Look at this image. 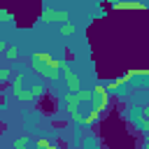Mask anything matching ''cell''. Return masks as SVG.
<instances>
[{
  "label": "cell",
  "mask_w": 149,
  "mask_h": 149,
  "mask_svg": "<svg viewBox=\"0 0 149 149\" xmlns=\"http://www.w3.org/2000/svg\"><path fill=\"white\" fill-rule=\"evenodd\" d=\"M30 65H33V70H35L37 74H42V77L49 79V81H58V79H61V61L54 58V56L47 54V51H35V54L30 56Z\"/></svg>",
  "instance_id": "obj_1"
},
{
  "label": "cell",
  "mask_w": 149,
  "mask_h": 149,
  "mask_svg": "<svg viewBox=\"0 0 149 149\" xmlns=\"http://www.w3.org/2000/svg\"><path fill=\"white\" fill-rule=\"evenodd\" d=\"M61 79L65 81L68 93H79V91H81V79H79L77 70H74L68 61H61Z\"/></svg>",
  "instance_id": "obj_2"
},
{
  "label": "cell",
  "mask_w": 149,
  "mask_h": 149,
  "mask_svg": "<svg viewBox=\"0 0 149 149\" xmlns=\"http://www.w3.org/2000/svg\"><path fill=\"white\" fill-rule=\"evenodd\" d=\"M107 102H109V93H107L105 84H95L93 91H91V109L98 112V114H102V109L107 107Z\"/></svg>",
  "instance_id": "obj_3"
},
{
  "label": "cell",
  "mask_w": 149,
  "mask_h": 149,
  "mask_svg": "<svg viewBox=\"0 0 149 149\" xmlns=\"http://www.w3.org/2000/svg\"><path fill=\"white\" fill-rule=\"evenodd\" d=\"M44 93H47V86H44V84H33L30 88H23V91H19L14 98H16V100H21V102H33V100H40V98H44Z\"/></svg>",
  "instance_id": "obj_4"
},
{
  "label": "cell",
  "mask_w": 149,
  "mask_h": 149,
  "mask_svg": "<svg viewBox=\"0 0 149 149\" xmlns=\"http://www.w3.org/2000/svg\"><path fill=\"white\" fill-rule=\"evenodd\" d=\"M42 21L51 23V21H58V23H68L70 21V12L68 9H51L49 5L42 9Z\"/></svg>",
  "instance_id": "obj_5"
},
{
  "label": "cell",
  "mask_w": 149,
  "mask_h": 149,
  "mask_svg": "<svg viewBox=\"0 0 149 149\" xmlns=\"http://www.w3.org/2000/svg\"><path fill=\"white\" fill-rule=\"evenodd\" d=\"M23 79H26V74H23V70H19V72H14L12 74V95H16L19 91H23Z\"/></svg>",
  "instance_id": "obj_6"
},
{
  "label": "cell",
  "mask_w": 149,
  "mask_h": 149,
  "mask_svg": "<svg viewBox=\"0 0 149 149\" xmlns=\"http://www.w3.org/2000/svg\"><path fill=\"white\" fill-rule=\"evenodd\" d=\"M112 9H147V5L135 2V0H126V2H112Z\"/></svg>",
  "instance_id": "obj_7"
},
{
  "label": "cell",
  "mask_w": 149,
  "mask_h": 149,
  "mask_svg": "<svg viewBox=\"0 0 149 149\" xmlns=\"http://www.w3.org/2000/svg\"><path fill=\"white\" fill-rule=\"evenodd\" d=\"M81 147H84V149H100V140H98V135H86Z\"/></svg>",
  "instance_id": "obj_8"
},
{
  "label": "cell",
  "mask_w": 149,
  "mask_h": 149,
  "mask_svg": "<svg viewBox=\"0 0 149 149\" xmlns=\"http://www.w3.org/2000/svg\"><path fill=\"white\" fill-rule=\"evenodd\" d=\"M30 144H33V137H28V135L14 140V149H30Z\"/></svg>",
  "instance_id": "obj_9"
},
{
  "label": "cell",
  "mask_w": 149,
  "mask_h": 149,
  "mask_svg": "<svg viewBox=\"0 0 149 149\" xmlns=\"http://www.w3.org/2000/svg\"><path fill=\"white\" fill-rule=\"evenodd\" d=\"M77 30H79V28H77L74 23H70V21L61 26V35H77Z\"/></svg>",
  "instance_id": "obj_10"
},
{
  "label": "cell",
  "mask_w": 149,
  "mask_h": 149,
  "mask_svg": "<svg viewBox=\"0 0 149 149\" xmlns=\"http://www.w3.org/2000/svg\"><path fill=\"white\" fill-rule=\"evenodd\" d=\"M98 121H100V114H98V112H93V109L84 116V126H93V123H98Z\"/></svg>",
  "instance_id": "obj_11"
},
{
  "label": "cell",
  "mask_w": 149,
  "mask_h": 149,
  "mask_svg": "<svg viewBox=\"0 0 149 149\" xmlns=\"http://www.w3.org/2000/svg\"><path fill=\"white\" fill-rule=\"evenodd\" d=\"M12 74H14V72H12L9 68H2V65H0V86H5V84L12 79Z\"/></svg>",
  "instance_id": "obj_12"
},
{
  "label": "cell",
  "mask_w": 149,
  "mask_h": 149,
  "mask_svg": "<svg viewBox=\"0 0 149 149\" xmlns=\"http://www.w3.org/2000/svg\"><path fill=\"white\" fill-rule=\"evenodd\" d=\"M5 56H7L9 61H16V58H19V49H16L14 44H9V47L5 49Z\"/></svg>",
  "instance_id": "obj_13"
},
{
  "label": "cell",
  "mask_w": 149,
  "mask_h": 149,
  "mask_svg": "<svg viewBox=\"0 0 149 149\" xmlns=\"http://www.w3.org/2000/svg\"><path fill=\"white\" fill-rule=\"evenodd\" d=\"M7 21H12V12L0 9V23H7Z\"/></svg>",
  "instance_id": "obj_14"
},
{
  "label": "cell",
  "mask_w": 149,
  "mask_h": 149,
  "mask_svg": "<svg viewBox=\"0 0 149 149\" xmlns=\"http://www.w3.org/2000/svg\"><path fill=\"white\" fill-rule=\"evenodd\" d=\"M142 149H149V135H144V142H142Z\"/></svg>",
  "instance_id": "obj_15"
},
{
  "label": "cell",
  "mask_w": 149,
  "mask_h": 149,
  "mask_svg": "<svg viewBox=\"0 0 149 149\" xmlns=\"http://www.w3.org/2000/svg\"><path fill=\"white\" fill-rule=\"evenodd\" d=\"M5 49H7V44H5L2 40H0V51H5Z\"/></svg>",
  "instance_id": "obj_16"
},
{
  "label": "cell",
  "mask_w": 149,
  "mask_h": 149,
  "mask_svg": "<svg viewBox=\"0 0 149 149\" xmlns=\"http://www.w3.org/2000/svg\"><path fill=\"white\" fill-rule=\"evenodd\" d=\"M49 149H61V147L58 144H49Z\"/></svg>",
  "instance_id": "obj_17"
}]
</instances>
